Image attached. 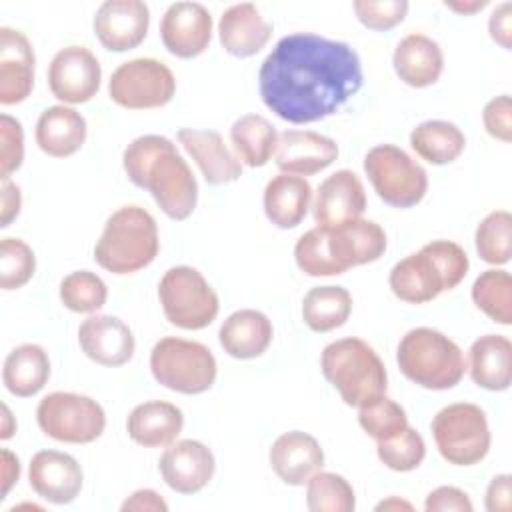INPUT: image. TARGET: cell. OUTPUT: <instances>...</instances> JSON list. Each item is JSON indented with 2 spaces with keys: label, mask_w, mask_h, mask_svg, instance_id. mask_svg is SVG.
<instances>
[{
  "label": "cell",
  "mask_w": 512,
  "mask_h": 512,
  "mask_svg": "<svg viewBox=\"0 0 512 512\" xmlns=\"http://www.w3.org/2000/svg\"><path fill=\"white\" fill-rule=\"evenodd\" d=\"M358 52L312 32L280 38L258 70L264 106L292 124H310L338 112L362 86Z\"/></svg>",
  "instance_id": "1"
},
{
  "label": "cell",
  "mask_w": 512,
  "mask_h": 512,
  "mask_svg": "<svg viewBox=\"0 0 512 512\" xmlns=\"http://www.w3.org/2000/svg\"><path fill=\"white\" fill-rule=\"evenodd\" d=\"M128 180L152 194L172 220H186L198 202V182L176 144L160 134L134 138L122 154Z\"/></svg>",
  "instance_id": "2"
},
{
  "label": "cell",
  "mask_w": 512,
  "mask_h": 512,
  "mask_svg": "<svg viewBox=\"0 0 512 512\" xmlns=\"http://www.w3.org/2000/svg\"><path fill=\"white\" fill-rule=\"evenodd\" d=\"M386 252V232L380 224L356 218L338 226H316L294 246L296 266L306 276H338L362 264L376 262Z\"/></svg>",
  "instance_id": "3"
},
{
  "label": "cell",
  "mask_w": 512,
  "mask_h": 512,
  "mask_svg": "<svg viewBox=\"0 0 512 512\" xmlns=\"http://www.w3.org/2000/svg\"><path fill=\"white\" fill-rule=\"evenodd\" d=\"M470 260L452 240H432L418 252L398 260L388 276L390 290L408 304H426L454 290L468 274Z\"/></svg>",
  "instance_id": "4"
},
{
  "label": "cell",
  "mask_w": 512,
  "mask_h": 512,
  "mask_svg": "<svg viewBox=\"0 0 512 512\" xmlns=\"http://www.w3.org/2000/svg\"><path fill=\"white\" fill-rule=\"evenodd\" d=\"M160 250L158 224L140 206H122L110 214L94 246V260L112 274H132L154 262Z\"/></svg>",
  "instance_id": "5"
},
{
  "label": "cell",
  "mask_w": 512,
  "mask_h": 512,
  "mask_svg": "<svg viewBox=\"0 0 512 512\" xmlns=\"http://www.w3.org/2000/svg\"><path fill=\"white\" fill-rule=\"evenodd\" d=\"M324 378L338 390L348 406H362L364 402L386 394L388 374L376 350L362 338H340L330 342L320 356Z\"/></svg>",
  "instance_id": "6"
},
{
  "label": "cell",
  "mask_w": 512,
  "mask_h": 512,
  "mask_svg": "<svg viewBox=\"0 0 512 512\" xmlns=\"http://www.w3.org/2000/svg\"><path fill=\"white\" fill-rule=\"evenodd\" d=\"M396 362L410 382L426 390L454 388L466 372L460 346L440 330L428 326L412 328L402 336Z\"/></svg>",
  "instance_id": "7"
},
{
  "label": "cell",
  "mask_w": 512,
  "mask_h": 512,
  "mask_svg": "<svg viewBox=\"0 0 512 512\" xmlns=\"http://www.w3.org/2000/svg\"><path fill=\"white\" fill-rule=\"evenodd\" d=\"M150 372L168 390L194 396L212 388L218 364L212 350L202 342L164 336L150 352Z\"/></svg>",
  "instance_id": "8"
},
{
  "label": "cell",
  "mask_w": 512,
  "mask_h": 512,
  "mask_svg": "<svg viewBox=\"0 0 512 512\" xmlns=\"http://www.w3.org/2000/svg\"><path fill=\"white\" fill-rule=\"evenodd\" d=\"M440 456L454 466H474L490 450L486 412L472 402H454L438 410L430 422Z\"/></svg>",
  "instance_id": "9"
},
{
  "label": "cell",
  "mask_w": 512,
  "mask_h": 512,
  "mask_svg": "<svg viewBox=\"0 0 512 512\" xmlns=\"http://www.w3.org/2000/svg\"><path fill=\"white\" fill-rule=\"evenodd\" d=\"M158 298L166 320L182 330H202L210 326L220 310V300L200 270L192 266H172L158 284Z\"/></svg>",
  "instance_id": "10"
},
{
  "label": "cell",
  "mask_w": 512,
  "mask_h": 512,
  "mask_svg": "<svg viewBox=\"0 0 512 512\" xmlns=\"http://www.w3.org/2000/svg\"><path fill=\"white\" fill-rule=\"evenodd\" d=\"M364 172L378 198L392 208H412L426 196V170L394 144L370 148L364 156Z\"/></svg>",
  "instance_id": "11"
},
{
  "label": "cell",
  "mask_w": 512,
  "mask_h": 512,
  "mask_svg": "<svg viewBox=\"0 0 512 512\" xmlns=\"http://www.w3.org/2000/svg\"><path fill=\"white\" fill-rule=\"evenodd\" d=\"M40 430L64 444H90L106 428L104 408L90 396L76 392H50L36 406Z\"/></svg>",
  "instance_id": "12"
},
{
  "label": "cell",
  "mask_w": 512,
  "mask_h": 512,
  "mask_svg": "<svg viewBox=\"0 0 512 512\" xmlns=\"http://www.w3.org/2000/svg\"><path fill=\"white\" fill-rule=\"evenodd\" d=\"M108 94L114 104L128 110L162 108L176 94V78L156 58H132L112 72Z\"/></svg>",
  "instance_id": "13"
},
{
  "label": "cell",
  "mask_w": 512,
  "mask_h": 512,
  "mask_svg": "<svg viewBox=\"0 0 512 512\" xmlns=\"http://www.w3.org/2000/svg\"><path fill=\"white\" fill-rule=\"evenodd\" d=\"M102 82L98 58L86 46H66L58 50L48 66V88L64 104H84L92 100Z\"/></svg>",
  "instance_id": "14"
},
{
  "label": "cell",
  "mask_w": 512,
  "mask_h": 512,
  "mask_svg": "<svg viewBox=\"0 0 512 512\" xmlns=\"http://www.w3.org/2000/svg\"><path fill=\"white\" fill-rule=\"evenodd\" d=\"M92 28L106 50H132L140 46L148 34L150 8L142 0H106L98 6Z\"/></svg>",
  "instance_id": "15"
},
{
  "label": "cell",
  "mask_w": 512,
  "mask_h": 512,
  "mask_svg": "<svg viewBox=\"0 0 512 512\" xmlns=\"http://www.w3.org/2000/svg\"><path fill=\"white\" fill-rule=\"evenodd\" d=\"M164 48L182 60L200 56L212 40V16L200 2H174L160 20Z\"/></svg>",
  "instance_id": "16"
},
{
  "label": "cell",
  "mask_w": 512,
  "mask_h": 512,
  "mask_svg": "<svg viewBox=\"0 0 512 512\" xmlns=\"http://www.w3.org/2000/svg\"><path fill=\"white\" fill-rule=\"evenodd\" d=\"M158 470L168 488L178 494H196L214 476L216 460L212 450L200 440H176L164 448Z\"/></svg>",
  "instance_id": "17"
},
{
  "label": "cell",
  "mask_w": 512,
  "mask_h": 512,
  "mask_svg": "<svg viewBox=\"0 0 512 512\" xmlns=\"http://www.w3.org/2000/svg\"><path fill=\"white\" fill-rule=\"evenodd\" d=\"M28 482L42 500L62 506L76 500L84 474L74 456L60 450H40L30 460Z\"/></svg>",
  "instance_id": "18"
},
{
  "label": "cell",
  "mask_w": 512,
  "mask_h": 512,
  "mask_svg": "<svg viewBox=\"0 0 512 512\" xmlns=\"http://www.w3.org/2000/svg\"><path fill=\"white\" fill-rule=\"evenodd\" d=\"M78 344L92 362L108 368L130 362L136 348V340L128 324L110 314L88 316L78 328Z\"/></svg>",
  "instance_id": "19"
},
{
  "label": "cell",
  "mask_w": 512,
  "mask_h": 512,
  "mask_svg": "<svg viewBox=\"0 0 512 512\" xmlns=\"http://www.w3.org/2000/svg\"><path fill=\"white\" fill-rule=\"evenodd\" d=\"M366 210V192L362 180L352 170H336L316 190L312 202L314 222L318 226H338L362 218Z\"/></svg>",
  "instance_id": "20"
},
{
  "label": "cell",
  "mask_w": 512,
  "mask_h": 512,
  "mask_svg": "<svg viewBox=\"0 0 512 512\" xmlns=\"http://www.w3.org/2000/svg\"><path fill=\"white\" fill-rule=\"evenodd\" d=\"M36 56L24 32L0 28V104L24 102L34 88Z\"/></svg>",
  "instance_id": "21"
},
{
  "label": "cell",
  "mask_w": 512,
  "mask_h": 512,
  "mask_svg": "<svg viewBox=\"0 0 512 512\" xmlns=\"http://www.w3.org/2000/svg\"><path fill=\"white\" fill-rule=\"evenodd\" d=\"M274 158L282 174L304 178L326 170L338 158V144L320 132L284 130Z\"/></svg>",
  "instance_id": "22"
},
{
  "label": "cell",
  "mask_w": 512,
  "mask_h": 512,
  "mask_svg": "<svg viewBox=\"0 0 512 512\" xmlns=\"http://www.w3.org/2000/svg\"><path fill=\"white\" fill-rule=\"evenodd\" d=\"M274 474L288 486H304L312 474L324 466V450L320 442L302 430L280 434L268 452Z\"/></svg>",
  "instance_id": "23"
},
{
  "label": "cell",
  "mask_w": 512,
  "mask_h": 512,
  "mask_svg": "<svg viewBox=\"0 0 512 512\" xmlns=\"http://www.w3.org/2000/svg\"><path fill=\"white\" fill-rule=\"evenodd\" d=\"M178 142L198 164L204 180L210 186H222L236 182L242 176L240 160L224 144V138L216 130L180 128Z\"/></svg>",
  "instance_id": "24"
},
{
  "label": "cell",
  "mask_w": 512,
  "mask_h": 512,
  "mask_svg": "<svg viewBox=\"0 0 512 512\" xmlns=\"http://www.w3.org/2000/svg\"><path fill=\"white\" fill-rule=\"evenodd\" d=\"M272 36V24L252 2L226 8L218 20V38L222 48L236 58L258 54Z\"/></svg>",
  "instance_id": "25"
},
{
  "label": "cell",
  "mask_w": 512,
  "mask_h": 512,
  "mask_svg": "<svg viewBox=\"0 0 512 512\" xmlns=\"http://www.w3.org/2000/svg\"><path fill=\"white\" fill-rule=\"evenodd\" d=\"M392 64L404 84L412 88H426L438 82L444 70V54L436 40L426 34L412 32L396 44Z\"/></svg>",
  "instance_id": "26"
},
{
  "label": "cell",
  "mask_w": 512,
  "mask_h": 512,
  "mask_svg": "<svg viewBox=\"0 0 512 512\" xmlns=\"http://www.w3.org/2000/svg\"><path fill=\"white\" fill-rule=\"evenodd\" d=\"M184 428L182 410L164 400H148L132 408L126 430L132 442L144 448H166L180 436Z\"/></svg>",
  "instance_id": "27"
},
{
  "label": "cell",
  "mask_w": 512,
  "mask_h": 512,
  "mask_svg": "<svg viewBox=\"0 0 512 512\" xmlns=\"http://www.w3.org/2000/svg\"><path fill=\"white\" fill-rule=\"evenodd\" d=\"M274 336L270 318L254 308L232 312L218 330V340L224 352L238 360H252L262 356Z\"/></svg>",
  "instance_id": "28"
},
{
  "label": "cell",
  "mask_w": 512,
  "mask_h": 512,
  "mask_svg": "<svg viewBox=\"0 0 512 512\" xmlns=\"http://www.w3.org/2000/svg\"><path fill=\"white\" fill-rule=\"evenodd\" d=\"M34 136L44 154L68 158L76 154L86 140V120L78 110L66 104L48 106L36 122Z\"/></svg>",
  "instance_id": "29"
},
{
  "label": "cell",
  "mask_w": 512,
  "mask_h": 512,
  "mask_svg": "<svg viewBox=\"0 0 512 512\" xmlns=\"http://www.w3.org/2000/svg\"><path fill=\"white\" fill-rule=\"evenodd\" d=\"M468 372L476 386L502 392L512 382V342L502 334H484L468 350Z\"/></svg>",
  "instance_id": "30"
},
{
  "label": "cell",
  "mask_w": 512,
  "mask_h": 512,
  "mask_svg": "<svg viewBox=\"0 0 512 512\" xmlns=\"http://www.w3.org/2000/svg\"><path fill=\"white\" fill-rule=\"evenodd\" d=\"M266 218L282 230L296 228L308 214L312 202V186L306 178L294 174H278L264 188Z\"/></svg>",
  "instance_id": "31"
},
{
  "label": "cell",
  "mask_w": 512,
  "mask_h": 512,
  "mask_svg": "<svg viewBox=\"0 0 512 512\" xmlns=\"http://www.w3.org/2000/svg\"><path fill=\"white\" fill-rule=\"evenodd\" d=\"M50 378L48 352L38 344H20L8 352L2 380L10 394L18 398L36 396Z\"/></svg>",
  "instance_id": "32"
},
{
  "label": "cell",
  "mask_w": 512,
  "mask_h": 512,
  "mask_svg": "<svg viewBox=\"0 0 512 512\" xmlns=\"http://www.w3.org/2000/svg\"><path fill=\"white\" fill-rule=\"evenodd\" d=\"M274 124L260 114H244L230 126V142L240 164L250 168L266 166L278 148Z\"/></svg>",
  "instance_id": "33"
},
{
  "label": "cell",
  "mask_w": 512,
  "mask_h": 512,
  "mask_svg": "<svg viewBox=\"0 0 512 512\" xmlns=\"http://www.w3.org/2000/svg\"><path fill=\"white\" fill-rule=\"evenodd\" d=\"M352 314V296L344 286H314L302 300V320L318 334L336 330Z\"/></svg>",
  "instance_id": "34"
},
{
  "label": "cell",
  "mask_w": 512,
  "mask_h": 512,
  "mask_svg": "<svg viewBox=\"0 0 512 512\" xmlns=\"http://www.w3.org/2000/svg\"><path fill=\"white\" fill-rule=\"evenodd\" d=\"M410 146L422 160L442 166L464 152L466 136L454 122L426 120L410 132Z\"/></svg>",
  "instance_id": "35"
},
{
  "label": "cell",
  "mask_w": 512,
  "mask_h": 512,
  "mask_svg": "<svg viewBox=\"0 0 512 512\" xmlns=\"http://www.w3.org/2000/svg\"><path fill=\"white\" fill-rule=\"evenodd\" d=\"M474 304L496 324H512V276L508 270H484L472 284Z\"/></svg>",
  "instance_id": "36"
},
{
  "label": "cell",
  "mask_w": 512,
  "mask_h": 512,
  "mask_svg": "<svg viewBox=\"0 0 512 512\" xmlns=\"http://www.w3.org/2000/svg\"><path fill=\"white\" fill-rule=\"evenodd\" d=\"M306 506L310 512H352L356 508L354 488L344 476L318 470L306 482Z\"/></svg>",
  "instance_id": "37"
},
{
  "label": "cell",
  "mask_w": 512,
  "mask_h": 512,
  "mask_svg": "<svg viewBox=\"0 0 512 512\" xmlns=\"http://www.w3.org/2000/svg\"><path fill=\"white\" fill-rule=\"evenodd\" d=\"M478 256L494 266L510 262L512 256V214L494 210L480 220L474 234Z\"/></svg>",
  "instance_id": "38"
},
{
  "label": "cell",
  "mask_w": 512,
  "mask_h": 512,
  "mask_svg": "<svg viewBox=\"0 0 512 512\" xmlns=\"http://www.w3.org/2000/svg\"><path fill=\"white\" fill-rule=\"evenodd\" d=\"M60 300L70 312L92 314L106 304L108 286L98 274L90 270H76L62 278Z\"/></svg>",
  "instance_id": "39"
},
{
  "label": "cell",
  "mask_w": 512,
  "mask_h": 512,
  "mask_svg": "<svg viewBox=\"0 0 512 512\" xmlns=\"http://www.w3.org/2000/svg\"><path fill=\"white\" fill-rule=\"evenodd\" d=\"M358 424L370 438L378 442L402 432L408 426V416L396 400L382 394L358 406Z\"/></svg>",
  "instance_id": "40"
},
{
  "label": "cell",
  "mask_w": 512,
  "mask_h": 512,
  "mask_svg": "<svg viewBox=\"0 0 512 512\" xmlns=\"http://www.w3.org/2000/svg\"><path fill=\"white\" fill-rule=\"evenodd\" d=\"M376 454L386 468L394 472H410L422 464L426 456V444L416 428L406 426L392 438L378 440Z\"/></svg>",
  "instance_id": "41"
},
{
  "label": "cell",
  "mask_w": 512,
  "mask_h": 512,
  "mask_svg": "<svg viewBox=\"0 0 512 512\" xmlns=\"http://www.w3.org/2000/svg\"><path fill=\"white\" fill-rule=\"evenodd\" d=\"M36 272V256L20 238H2L0 242V288L18 290L30 282Z\"/></svg>",
  "instance_id": "42"
},
{
  "label": "cell",
  "mask_w": 512,
  "mask_h": 512,
  "mask_svg": "<svg viewBox=\"0 0 512 512\" xmlns=\"http://www.w3.org/2000/svg\"><path fill=\"white\" fill-rule=\"evenodd\" d=\"M352 8L362 26L384 32L406 18L410 4L406 0H354Z\"/></svg>",
  "instance_id": "43"
},
{
  "label": "cell",
  "mask_w": 512,
  "mask_h": 512,
  "mask_svg": "<svg viewBox=\"0 0 512 512\" xmlns=\"http://www.w3.org/2000/svg\"><path fill=\"white\" fill-rule=\"evenodd\" d=\"M24 130L10 114L0 116V178L6 180L22 166Z\"/></svg>",
  "instance_id": "44"
},
{
  "label": "cell",
  "mask_w": 512,
  "mask_h": 512,
  "mask_svg": "<svg viewBox=\"0 0 512 512\" xmlns=\"http://www.w3.org/2000/svg\"><path fill=\"white\" fill-rule=\"evenodd\" d=\"M482 122L486 132L500 140L510 142L512 140V102L508 94H500L486 102L482 110Z\"/></svg>",
  "instance_id": "45"
},
{
  "label": "cell",
  "mask_w": 512,
  "mask_h": 512,
  "mask_svg": "<svg viewBox=\"0 0 512 512\" xmlns=\"http://www.w3.org/2000/svg\"><path fill=\"white\" fill-rule=\"evenodd\" d=\"M426 512H472V500L468 494L456 486L434 488L424 502Z\"/></svg>",
  "instance_id": "46"
},
{
  "label": "cell",
  "mask_w": 512,
  "mask_h": 512,
  "mask_svg": "<svg viewBox=\"0 0 512 512\" xmlns=\"http://www.w3.org/2000/svg\"><path fill=\"white\" fill-rule=\"evenodd\" d=\"M488 32L490 38L500 44L504 50L512 48V4L502 2L498 4L490 18H488Z\"/></svg>",
  "instance_id": "47"
},
{
  "label": "cell",
  "mask_w": 512,
  "mask_h": 512,
  "mask_svg": "<svg viewBox=\"0 0 512 512\" xmlns=\"http://www.w3.org/2000/svg\"><path fill=\"white\" fill-rule=\"evenodd\" d=\"M488 512H510L512 508V476L510 474H496L488 488L484 498Z\"/></svg>",
  "instance_id": "48"
},
{
  "label": "cell",
  "mask_w": 512,
  "mask_h": 512,
  "mask_svg": "<svg viewBox=\"0 0 512 512\" xmlns=\"http://www.w3.org/2000/svg\"><path fill=\"white\" fill-rule=\"evenodd\" d=\"M122 512H128V510H146V512H166L168 510V504L164 502V498L156 492V490H150V488H140L136 492H132L120 506Z\"/></svg>",
  "instance_id": "49"
},
{
  "label": "cell",
  "mask_w": 512,
  "mask_h": 512,
  "mask_svg": "<svg viewBox=\"0 0 512 512\" xmlns=\"http://www.w3.org/2000/svg\"><path fill=\"white\" fill-rule=\"evenodd\" d=\"M22 208V192L20 186L14 184L10 178L2 180V216H0V226L8 228L12 220L18 218Z\"/></svg>",
  "instance_id": "50"
},
{
  "label": "cell",
  "mask_w": 512,
  "mask_h": 512,
  "mask_svg": "<svg viewBox=\"0 0 512 512\" xmlns=\"http://www.w3.org/2000/svg\"><path fill=\"white\" fill-rule=\"evenodd\" d=\"M2 456V498L8 496L10 488L18 482L20 478V460L14 452H10L8 448H2L0 452Z\"/></svg>",
  "instance_id": "51"
},
{
  "label": "cell",
  "mask_w": 512,
  "mask_h": 512,
  "mask_svg": "<svg viewBox=\"0 0 512 512\" xmlns=\"http://www.w3.org/2000/svg\"><path fill=\"white\" fill-rule=\"evenodd\" d=\"M488 4V0H468V2H462V0H446L444 6L458 12V14H474L478 10H482L484 6Z\"/></svg>",
  "instance_id": "52"
},
{
  "label": "cell",
  "mask_w": 512,
  "mask_h": 512,
  "mask_svg": "<svg viewBox=\"0 0 512 512\" xmlns=\"http://www.w3.org/2000/svg\"><path fill=\"white\" fill-rule=\"evenodd\" d=\"M14 432H16V422L10 414V408L6 404H2V432H0V438L8 440V438L14 436Z\"/></svg>",
  "instance_id": "53"
},
{
  "label": "cell",
  "mask_w": 512,
  "mask_h": 512,
  "mask_svg": "<svg viewBox=\"0 0 512 512\" xmlns=\"http://www.w3.org/2000/svg\"><path fill=\"white\" fill-rule=\"evenodd\" d=\"M376 510H412V504L406 500H400L396 496H390L386 500H382L380 504H376Z\"/></svg>",
  "instance_id": "54"
}]
</instances>
